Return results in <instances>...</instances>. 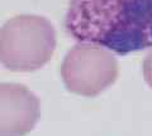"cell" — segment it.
Instances as JSON below:
<instances>
[{
	"instance_id": "1",
	"label": "cell",
	"mask_w": 152,
	"mask_h": 136,
	"mask_svg": "<svg viewBox=\"0 0 152 136\" xmlns=\"http://www.w3.org/2000/svg\"><path fill=\"white\" fill-rule=\"evenodd\" d=\"M65 28L72 39L115 54L152 47V0H70Z\"/></svg>"
},
{
	"instance_id": "2",
	"label": "cell",
	"mask_w": 152,
	"mask_h": 136,
	"mask_svg": "<svg viewBox=\"0 0 152 136\" xmlns=\"http://www.w3.org/2000/svg\"><path fill=\"white\" fill-rule=\"evenodd\" d=\"M55 49V28L43 17L22 14L0 28V63L12 72L38 71Z\"/></svg>"
},
{
	"instance_id": "3",
	"label": "cell",
	"mask_w": 152,
	"mask_h": 136,
	"mask_svg": "<svg viewBox=\"0 0 152 136\" xmlns=\"http://www.w3.org/2000/svg\"><path fill=\"white\" fill-rule=\"evenodd\" d=\"M61 76L70 92L95 97L115 82L118 62L105 47L80 42L65 55Z\"/></svg>"
},
{
	"instance_id": "4",
	"label": "cell",
	"mask_w": 152,
	"mask_h": 136,
	"mask_svg": "<svg viewBox=\"0 0 152 136\" xmlns=\"http://www.w3.org/2000/svg\"><path fill=\"white\" fill-rule=\"evenodd\" d=\"M41 116L39 100L20 83H0V136H26Z\"/></svg>"
},
{
	"instance_id": "5",
	"label": "cell",
	"mask_w": 152,
	"mask_h": 136,
	"mask_svg": "<svg viewBox=\"0 0 152 136\" xmlns=\"http://www.w3.org/2000/svg\"><path fill=\"white\" fill-rule=\"evenodd\" d=\"M143 77L146 83L152 90V50L146 55L143 62Z\"/></svg>"
}]
</instances>
